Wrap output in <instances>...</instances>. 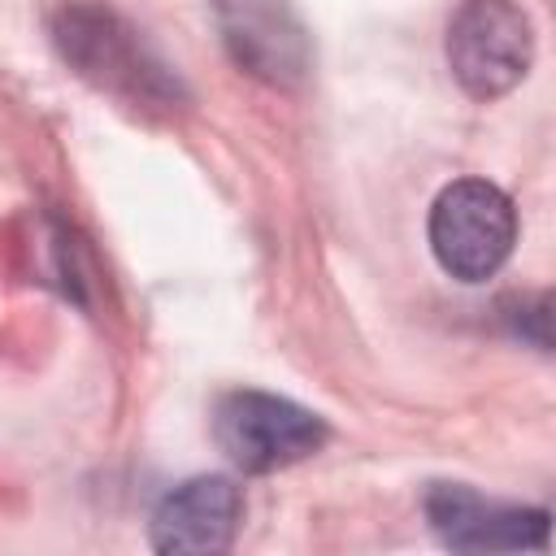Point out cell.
Wrapping results in <instances>:
<instances>
[{"label":"cell","instance_id":"obj_1","mask_svg":"<svg viewBox=\"0 0 556 556\" xmlns=\"http://www.w3.org/2000/svg\"><path fill=\"white\" fill-rule=\"evenodd\" d=\"M52 39L78 78L135 109H174L182 96L178 78L143 48V39L100 4H61L52 13Z\"/></svg>","mask_w":556,"mask_h":556},{"label":"cell","instance_id":"obj_2","mask_svg":"<svg viewBox=\"0 0 556 556\" xmlns=\"http://www.w3.org/2000/svg\"><path fill=\"white\" fill-rule=\"evenodd\" d=\"M430 252L456 282H486L504 269L517 243L513 200L486 178H456L430 204Z\"/></svg>","mask_w":556,"mask_h":556},{"label":"cell","instance_id":"obj_3","mask_svg":"<svg viewBox=\"0 0 556 556\" xmlns=\"http://www.w3.org/2000/svg\"><path fill=\"white\" fill-rule=\"evenodd\" d=\"M443 52L473 100H495L530 74L534 26L517 0H465L447 22Z\"/></svg>","mask_w":556,"mask_h":556},{"label":"cell","instance_id":"obj_4","mask_svg":"<svg viewBox=\"0 0 556 556\" xmlns=\"http://www.w3.org/2000/svg\"><path fill=\"white\" fill-rule=\"evenodd\" d=\"M213 439L243 473H274L321 452L326 421L287 395L226 391L213 408Z\"/></svg>","mask_w":556,"mask_h":556},{"label":"cell","instance_id":"obj_5","mask_svg":"<svg viewBox=\"0 0 556 556\" xmlns=\"http://www.w3.org/2000/svg\"><path fill=\"white\" fill-rule=\"evenodd\" d=\"M426 517L452 552H543L552 521L547 508L482 500L465 482H434L426 491Z\"/></svg>","mask_w":556,"mask_h":556},{"label":"cell","instance_id":"obj_6","mask_svg":"<svg viewBox=\"0 0 556 556\" xmlns=\"http://www.w3.org/2000/svg\"><path fill=\"white\" fill-rule=\"evenodd\" d=\"M239 517H243L239 486L222 473H200L161 495V504L152 508L148 534L156 552L213 556L235 543Z\"/></svg>","mask_w":556,"mask_h":556},{"label":"cell","instance_id":"obj_7","mask_svg":"<svg viewBox=\"0 0 556 556\" xmlns=\"http://www.w3.org/2000/svg\"><path fill=\"white\" fill-rule=\"evenodd\" d=\"M226 43L243 70L274 87L308 74V39L282 0H222Z\"/></svg>","mask_w":556,"mask_h":556}]
</instances>
